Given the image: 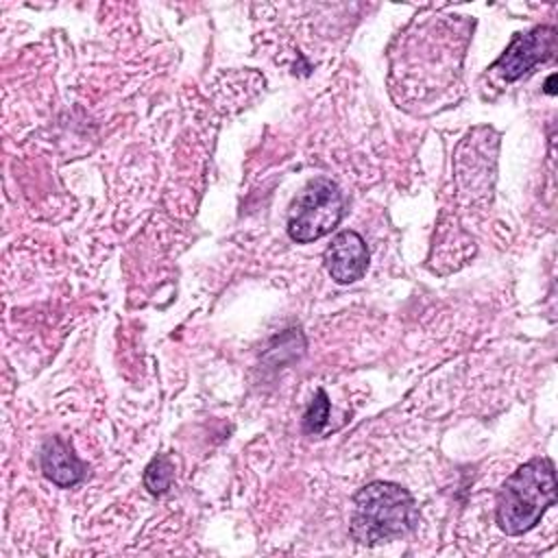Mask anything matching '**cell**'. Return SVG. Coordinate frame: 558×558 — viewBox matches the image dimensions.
Listing matches in <instances>:
<instances>
[{
  "mask_svg": "<svg viewBox=\"0 0 558 558\" xmlns=\"http://www.w3.org/2000/svg\"><path fill=\"white\" fill-rule=\"evenodd\" d=\"M418 523V510L408 488L395 482H371L353 495L349 532L360 545H381L408 536Z\"/></svg>",
  "mask_w": 558,
  "mask_h": 558,
  "instance_id": "1",
  "label": "cell"
},
{
  "mask_svg": "<svg viewBox=\"0 0 558 558\" xmlns=\"http://www.w3.org/2000/svg\"><path fill=\"white\" fill-rule=\"evenodd\" d=\"M556 504V469L549 458H532L506 477L497 493L495 519L501 532L519 536L532 530Z\"/></svg>",
  "mask_w": 558,
  "mask_h": 558,
  "instance_id": "2",
  "label": "cell"
},
{
  "mask_svg": "<svg viewBox=\"0 0 558 558\" xmlns=\"http://www.w3.org/2000/svg\"><path fill=\"white\" fill-rule=\"evenodd\" d=\"M344 214V198L340 187L327 179H312L290 203L288 209V235L307 244L331 233Z\"/></svg>",
  "mask_w": 558,
  "mask_h": 558,
  "instance_id": "3",
  "label": "cell"
},
{
  "mask_svg": "<svg viewBox=\"0 0 558 558\" xmlns=\"http://www.w3.org/2000/svg\"><path fill=\"white\" fill-rule=\"evenodd\" d=\"M556 50V28L534 26L525 33H517L501 57L493 63L506 81H517L541 61H547Z\"/></svg>",
  "mask_w": 558,
  "mask_h": 558,
  "instance_id": "4",
  "label": "cell"
},
{
  "mask_svg": "<svg viewBox=\"0 0 558 558\" xmlns=\"http://www.w3.org/2000/svg\"><path fill=\"white\" fill-rule=\"evenodd\" d=\"M368 259L371 253L364 238L351 229L336 233L323 255L325 268L336 283H353L362 279L366 275Z\"/></svg>",
  "mask_w": 558,
  "mask_h": 558,
  "instance_id": "5",
  "label": "cell"
},
{
  "mask_svg": "<svg viewBox=\"0 0 558 558\" xmlns=\"http://www.w3.org/2000/svg\"><path fill=\"white\" fill-rule=\"evenodd\" d=\"M39 464L44 475L61 488H70L78 484L87 473V466L78 460L72 447L59 436H48L44 440L39 449Z\"/></svg>",
  "mask_w": 558,
  "mask_h": 558,
  "instance_id": "6",
  "label": "cell"
},
{
  "mask_svg": "<svg viewBox=\"0 0 558 558\" xmlns=\"http://www.w3.org/2000/svg\"><path fill=\"white\" fill-rule=\"evenodd\" d=\"M174 466L168 456H157L144 471V486L150 495H163L172 486Z\"/></svg>",
  "mask_w": 558,
  "mask_h": 558,
  "instance_id": "7",
  "label": "cell"
},
{
  "mask_svg": "<svg viewBox=\"0 0 558 558\" xmlns=\"http://www.w3.org/2000/svg\"><path fill=\"white\" fill-rule=\"evenodd\" d=\"M329 399H327V392L320 388L318 392H316V397L312 399V403L307 405V410H305V414H303V429L307 432V434H318L323 427H325V423H327V418H329Z\"/></svg>",
  "mask_w": 558,
  "mask_h": 558,
  "instance_id": "8",
  "label": "cell"
},
{
  "mask_svg": "<svg viewBox=\"0 0 558 558\" xmlns=\"http://www.w3.org/2000/svg\"><path fill=\"white\" fill-rule=\"evenodd\" d=\"M554 81H556V74H551V76L547 78V83H545V92H547V94H554V92H556V89H554Z\"/></svg>",
  "mask_w": 558,
  "mask_h": 558,
  "instance_id": "9",
  "label": "cell"
}]
</instances>
